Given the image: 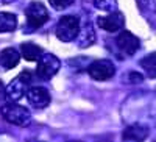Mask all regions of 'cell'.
<instances>
[{
  "instance_id": "cell-1",
  "label": "cell",
  "mask_w": 156,
  "mask_h": 142,
  "mask_svg": "<svg viewBox=\"0 0 156 142\" xmlns=\"http://www.w3.org/2000/svg\"><path fill=\"white\" fill-rule=\"evenodd\" d=\"M0 114H2V117L6 122L16 125V126H27L31 122L30 111L27 108L17 105V103H14V101L3 103V105L0 106Z\"/></svg>"
},
{
  "instance_id": "cell-2",
  "label": "cell",
  "mask_w": 156,
  "mask_h": 142,
  "mask_svg": "<svg viewBox=\"0 0 156 142\" xmlns=\"http://www.w3.org/2000/svg\"><path fill=\"white\" fill-rule=\"evenodd\" d=\"M78 33H80V19L76 16H62L55 27V34L62 42L73 41Z\"/></svg>"
},
{
  "instance_id": "cell-3",
  "label": "cell",
  "mask_w": 156,
  "mask_h": 142,
  "mask_svg": "<svg viewBox=\"0 0 156 142\" xmlns=\"http://www.w3.org/2000/svg\"><path fill=\"white\" fill-rule=\"evenodd\" d=\"M61 67V61L51 53H42L41 58L37 59V67H36V75L41 80H50L53 75L58 73Z\"/></svg>"
},
{
  "instance_id": "cell-4",
  "label": "cell",
  "mask_w": 156,
  "mask_h": 142,
  "mask_svg": "<svg viewBox=\"0 0 156 142\" xmlns=\"http://www.w3.org/2000/svg\"><path fill=\"white\" fill-rule=\"evenodd\" d=\"M30 86H31V73L22 72L6 86V95L12 101H17L23 95H27V91L30 89Z\"/></svg>"
},
{
  "instance_id": "cell-5",
  "label": "cell",
  "mask_w": 156,
  "mask_h": 142,
  "mask_svg": "<svg viewBox=\"0 0 156 142\" xmlns=\"http://www.w3.org/2000/svg\"><path fill=\"white\" fill-rule=\"evenodd\" d=\"M87 73L90 75V78H94L95 81H106V80L114 76L115 67L109 59H97L92 64H89Z\"/></svg>"
},
{
  "instance_id": "cell-6",
  "label": "cell",
  "mask_w": 156,
  "mask_h": 142,
  "mask_svg": "<svg viewBox=\"0 0 156 142\" xmlns=\"http://www.w3.org/2000/svg\"><path fill=\"white\" fill-rule=\"evenodd\" d=\"M25 16L30 27L39 28L48 20V11L41 2H31L25 9Z\"/></svg>"
},
{
  "instance_id": "cell-7",
  "label": "cell",
  "mask_w": 156,
  "mask_h": 142,
  "mask_svg": "<svg viewBox=\"0 0 156 142\" xmlns=\"http://www.w3.org/2000/svg\"><path fill=\"white\" fill-rule=\"evenodd\" d=\"M98 27L101 30H105L108 33H115V31H122L123 27H125V17L122 12H117V11H112L109 14L103 16L97 20Z\"/></svg>"
},
{
  "instance_id": "cell-8",
  "label": "cell",
  "mask_w": 156,
  "mask_h": 142,
  "mask_svg": "<svg viewBox=\"0 0 156 142\" xmlns=\"http://www.w3.org/2000/svg\"><path fill=\"white\" fill-rule=\"evenodd\" d=\"M115 45L123 55H134L136 51L139 50L140 42H139V39L133 33L122 30L119 33V36L115 37Z\"/></svg>"
},
{
  "instance_id": "cell-9",
  "label": "cell",
  "mask_w": 156,
  "mask_h": 142,
  "mask_svg": "<svg viewBox=\"0 0 156 142\" xmlns=\"http://www.w3.org/2000/svg\"><path fill=\"white\" fill-rule=\"evenodd\" d=\"M27 98L31 103V106L36 109L47 108L50 103V94L42 86H33V87L30 86V89L27 91Z\"/></svg>"
},
{
  "instance_id": "cell-10",
  "label": "cell",
  "mask_w": 156,
  "mask_h": 142,
  "mask_svg": "<svg viewBox=\"0 0 156 142\" xmlns=\"http://www.w3.org/2000/svg\"><path fill=\"white\" fill-rule=\"evenodd\" d=\"M19 59H20L19 51L16 48H12V47H8V48L0 51V66L8 69V70L14 69L19 64Z\"/></svg>"
},
{
  "instance_id": "cell-11",
  "label": "cell",
  "mask_w": 156,
  "mask_h": 142,
  "mask_svg": "<svg viewBox=\"0 0 156 142\" xmlns=\"http://www.w3.org/2000/svg\"><path fill=\"white\" fill-rule=\"evenodd\" d=\"M148 136V128L144 125H131L125 128V131L122 134L123 140H142Z\"/></svg>"
},
{
  "instance_id": "cell-12",
  "label": "cell",
  "mask_w": 156,
  "mask_h": 142,
  "mask_svg": "<svg viewBox=\"0 0 156 142\" xmlns=\"http://www.w3.org/2000/svg\"><path fill=\"white\" fill-rule=\"evenodd\" d=\"M42 53H44L42 48L33 42H23L20 45V55L27 61H37Z\"/></svg>"
},
{
  "instance_id": "cell-13",
  "label": "cell",
  "mask_w": 156,
  "mask_h": 142,
  "mask_svg": "<svg viewBox=\"0 0 156 142\" xmlns=\"http://www.w3.org/2000/svg\"><path fill=\"white\" fill-rule=\"evenodd\" d=\"M17 27V17L12 12H0V33H11Z\"/></svg>"
},
{
  "instance_id": "cell-14",
  "label": "cell",
  "mask_w": 156,
  "mask_h": 142,
  "mask_svg": "<svg viewBox=\"0 0 156 142\" xmlns=\"http://www.w3.org/2000/svg\"><path fill=\"white\" fill-rule=\"evenodd\" d=\"M139 64H140V67L144 69V72L147 73V76H150V78H156V51L144 56L139 61Z\"/></svg>"
},
{
  "instance_id": "cell-15",
  "label": "cell",
  "mask_w": 156,
  "mask_h": 142,
  "mask_svg": "<svg viewBox=\"0 0 156 142\" xmlns=\"http://www.w3.org/2000/svg\"><path fill=\"white\" fill-rule=\"evenodd\" d=\"M78 36H80V44H78V45H80L81 48L90 47L95 42V31L92 30L90 25H86L84 28H81L80 33H78Z\"/></svg>"
},
{
  "instance_id": "cell-16",
  "label": "cell",
  "mask_w": 156,
  "mask_h": 142,
  "mask_svg": "<svg viewBox=\"0 0 156 142\" xmlns=\"http://www.w3.org/2000/svg\"><path fill=\"white\" fill-rule=\"evenodd\" d=\"M94 3L98 9L101 11H108V12H112L117 6V0H94Z\"/></svg>"
},
{
  "instance_id": "cell-17",
  "label": "cell",
  "mask_w": 156,
  "mask_h": 142,
  "mask_svg": "<svg viewBox=\"0 0 156 142\" xmlns=\"http://www.w3.org/2000/svg\"><path fill=\"white\" fill-rule=\"evenodd\" d=\"M48 3L55 9L61 11V9H66L67 6H70L73 3V0H48Z\"/></svg>"
},
{
  "instance_id": "cell-18",
  "label": "cell",
  "mask_w": 156,
  "mask_h": 142,
  "mask_svg": "<svg viewBox=\"0 0 156 142\" xmlns=\"http://www.w3.org/2000/svg\"><path fill=\"white\" fill-rule=\"evenodd\" d=\"M3 95H6V87H5V84L2 83V80H0V98H2Z\"/></svg>"
}]
</instances>
